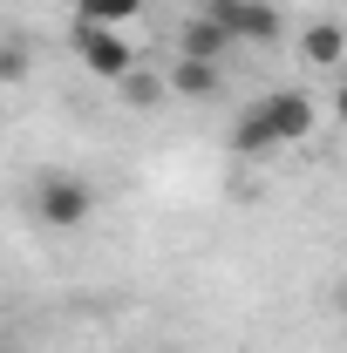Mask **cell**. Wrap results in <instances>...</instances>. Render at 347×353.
Returning a JSON list of instances; mask_svg holds the SVG:
<instances>
[{"instance_id":"obj_1","label":"cell","mask_w":347,"mask_h":353,"mask_svg":"<svg viewBox=\"0 0 347 353\" xmlns=\"http://www.w3.org/2000/svg\"><path fill=\"white\" fill-rule=\"evenodd\" d=\"M320 123V102L306 95V88H272L259 95L238 123H232V157H272V150H286V143H306Z\"/></svg>"},{"instance_id":"obj_2","label":"cell","mask_w":347,"mask_h":353,"mask_svg":"<svg viewBox=\"0 0 347 353\" xmlns=\"http://www.w3.org/2000/svg\"><path fill=\"white\" fill-rule=\"evenodd\" d=\"M28 211L48 224V231H82L95 218V183L75 170H41L28 183Z\"/></svg>"},{"instance_id":"obj_3","label":"cell","mask_w":347,"mask_h":353,"mask_svg":"<svg viewBox=\"0 0 347 353\" xmlns=\"http://www.w3.org/2000/svg\"><path fill=\"white\" fill-rule=\"evenodd\" d=\"M68 48H75V61H82L88 75H102V82H123V75L136 68V48L123 41V28L75 21V28H68Z\"/></svg>"},{"instance_id":"obj_4","label":"cell","mask_w":347,"mask_h":353,"mask_svg":"<svg viewBox=\"0 0 347 353\" xmlns=\"http://www.w3.org/2000/svg\"><path fill=\"white\" fill-rule=\"evenodd\" d=\"M205 14H212L232 41H279V28H286L272 0H205Z\"/></svg>"},{"instance_id":"obj_5","label":"cell","mask_w":347,"mask_h":353,"mask_svg":"<svg viewBox=\"0 0 347 353\" xmlns=\"http://www.w3.org/2000/svg\"><path fill=\"white\" fill-rule=\"evenodd\" d=\"M164 82H171V95H184V102H212L218 88H225V68H218V61H191V54H177L171 68H164Z\"/></svg>"},{"instance_id":"obj_6","label":"cell","mask_w":347,"mask_h":353,"mask_svg":"<svg viewBox=\"0 0 347 353\" xmlns=\"http://www.w3.org/2000/svg\"><path fill=\"white\" fill-rule=\"evenodd\" d=\"M300 61H306V68H341V61H347V28H341V21H306Z\"/></svg>"},{"instance_id":"obj_7","label":"cell","mask_w":347,"mask_h":353,"mask_svg":"<svg viewBox=\"0 0 347 353\" xmlns=\"http://www.w3.org/2000/svg\"><path fill=\"white\" fill-rule=\"evenodd\" d=\"M225 48H232V34L218 28V21L205 14V7H198V14L184 21V34H177V54H191V61H218Z\"/></svg>"},{"instance_id":"obj_8","label":"cell","mask_w":347,"mask_h":353,"mask_svg":"<svg viewBox=\"0 0 347 353\" xmlns=\"http://www.w3.org/2000/svg\"><path fill=\"white\" fill-rule=\"evenodd\" d=\"M116 95H123V102H130V109H157V102H164V95H171V82H164V75H157V68H130V75H123V82H116Z\"/></svg>"},{"instance_id":"obj_9","label":"cell","mask_w":347,"mask_h":353,"mask_svg":"<svg viewBox=\"0 0 347 353\" xmlns=\"http://www.w3.org/2000/svg\"><path fill=\"white\" fill-rule=\"evenodd\" d=\"M143 14V0H75V21H95V28H130Z\"/></svg>"},{"instance_id":"obj_10","label":"cell","mask_w":347,"mask_h":353,"mask_svg":"<svg viewBox=\"0 0 347 353\" xmlns=\"http://www.w3.org/2000/svg\"><path fill=\"white\" fill-rule=\"evenodd\" d=\"M28 68H35V54H28V41H0V88H14V82H28Z\"/></svg>"},{"instance_id":"obj_11","label":"cell","mask_w":347,"mask_h":353,"mask_svg":"<svg viewBox=\"0 0 347 353\" xmlns=\"http://www.w3.org/2000/svg\"><path fill=\"white\" fill-rule=\"evenodd\" d=\"M334 123H341V130H347V82L334 88Z\"/></svg>"},{"instance_id":"obj_12","label":"cell","mask_w":347,"mask_h":353,"mask_svg":"<svg viewBox=\"0 0 347 353\" xmlns=\"http://www.w3.org/2000/svg\"><path fill=\"white\" fill-rule=\"evenodd\" d=\"M0 353H14V347H0Z\"/></svg>"}]
</instances>
